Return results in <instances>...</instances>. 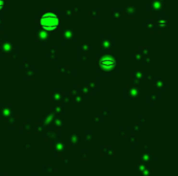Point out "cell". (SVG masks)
Segmentation results:
<instances>
[{
    "label": "cell",
    "instance_id": "3957f363",
    "mask_svg": "<svg viewBox=\"0 0 178 176\" xmlns=\"http://www.w3.org/2000/svg\"><path fill=\"white\" fill-rule=\"evenodd\" d=\"M2 6H4V0H0V8H1Z\"/></svg>",
    "mask_w": 178,
    "mask_h": 176
},
{
    "label": "cell",
    "instance_id": "7a4b0ae2",
    "mask_svg": "<svg viewBox=\"0 0 178 176\" xmlns=\"http://www.w3.org/2000/svg\"><path fill=\"white\" fill-rule=\"evenodd\" d=\"M100 65L104 68H112L116 65V61L110 57H104L100 60Z\"/></svg>",
    "mask_w": 178,
    "mask_h": 176
},
{
    "label": "cell",
    "instance_id": "6da1fadb",
    "mask_svg": "<svg viewBox=\"0 0 178 176\" xmlns=\"http://www.w3.org/2000/svg\"><path fill=\"white\" fill-rule=\"evenodd\" d=\"M59 23L58 17L53 12H47L41 18V26L46 30H54Z\"/></svg>",
    "mask_w": 178,
    "mask_h": 176
}]
</instances>
